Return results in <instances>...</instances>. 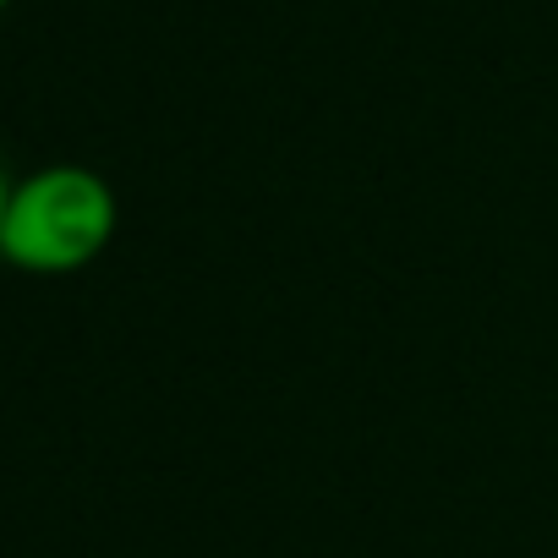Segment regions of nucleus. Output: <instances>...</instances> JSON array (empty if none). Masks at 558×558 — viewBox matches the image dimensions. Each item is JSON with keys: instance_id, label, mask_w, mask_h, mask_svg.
I'll use <instances>...</instances> for the list:
<instances>
[{"instance_id": "f257e3e1", "label": "nucleus", "mask_w": 558, "mask_h": 558, "mask_svg": "<svg viewBox=\"0 0 558 558\" xmlns=\"http://www.w3.org/2000/svg\"><path fill=\"white\" fill-rule=\"evenodd\" d=\"M116 230H121V197L99 170L45 165L12 186L0 263L39 274V279L83 274L88 263L110 252Z\"/></svg>"}, {"instance_id": "f03ea898", "label": "nucleus", "mask_w": 558, "mask_h": 558, "mask_svg": "<svg viewBox=\"0 0 558 558\" xmlns=\"http://www.w3.org/2000/svg\"><path fill=\"white\" fill-rule=\"evenodd\" d=\"M12 175H7V165H0V235H7V208H12Z\"/></svg>"}, {"instance_id": "7ed1b4c3", "label": "nucleus", "mask_w": 558, "mask_h": 558, "mask_svg": "<svg viewBox=\"0 0 558 558\" xmlns=\"http://www.w3.org/2000/svg\"><path fill=\"white\" fill-rule=\"evenodd\" d=\"M7 7H12V0H0V12H7Z\"/></svg>"}]
</instances>
